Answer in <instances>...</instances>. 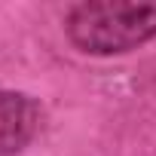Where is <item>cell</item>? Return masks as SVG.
<instances>
[{
  "mask_svg": "<svg viewBox=\"0 0 156 156\" xmlns=\"http://www.w3.org/2000/svg\"><path fill=\"white\" fill-rule=\"evenodd\" d=\"M64 31L89 55H122L156 37V0H86L67 9Z\"/></svg>",
  "mask_w": 156,
  "mask_h": 156,
  "instance_id": "6da1fadb",
  "label": "cell"
},
{
  "mask_svg": "<svg viewBox=\"0 0 156 156\" xmlns=\"http://www.w3.org/2000/svg\"><path fill=\"white\" fill-rule=\"evenodd\" d=\"M43 110L40 104L12 89H0V156L22 153L40 132Z\"/></svg>",
  "mask_w": 156,
  "mask_h": 156,
  "instance_id": "7a4b0ae2",
  "label": "cell"
}]
</instances>
